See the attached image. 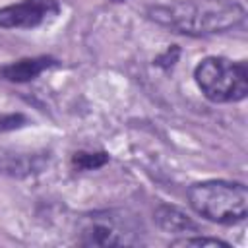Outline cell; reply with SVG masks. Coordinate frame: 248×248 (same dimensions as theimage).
I'll return each mask as SVG.
<instances>
[{"label": "cell", "instance_id": "6da1fadb", "mask_svg": "<svg viewBox=\"0 0 248 248\" xmlns=\"http://www.w3.org/2000/svg\"><path fill=\"white\" fill-rule=\"evenodd\" d=\"M147 17L172 33L207 37L242 25L246 10L234 0H174L149 6Z\"/></svg>", "mask_w": 248, "mask_h": 248}, {"label": "cell", "instance_id": "7a4b0ae2", "mask_svg": "<svg viewBox=\"0 0 248 248\" xmlns=\"http://www.w3.org/2000/svg\"><path fill=\"white\" fill-rule=\"evenodd\" d=\"M190 207L219 225H234L248 215V188L234 180H202L186 192Z\"/></svg>", "mask_w": 248, "mask_h": 248}, {"label": "cell", "instance_id": "3957f363", "mask_svg": "<svg viewBox=\"0 0 248 248\" xmlns=\"http://www.w3.org/2000/svg\"><path fill=\"white\" fill-rule=\"evenodd\" d=\"M194 79L211 103H238L248 95V68L225 56H207L196 70Z\"/></svg>", "mask_w": 248, "mask_h": 248}, {"label": "cell", "instance_id": "277c9868", "mask_svg": "<svg viewBox=\"0 0 248 248\" xmlns=\"http://www.w3.org/2000/svg\"><path fill=\"white\" fill-rule=\"evenodd\" d=\"M130 225L112 213H91L85 217L78 242L81 246H126L136 244Z\"/></svg>", "mask_w": 248, "mask_h": 248}, {"label": "cell", "instance_id": "5b68a950", "mask_svg": "<svg viewBox=\"0 0 248 248\" xmlns=\"http://www.w3.org/2000/svg\"><path fill=\"white\" fill-rule=\"evenodd\" d=\"M60 14L56 0H21L0 8L2 29H35Z\"/></svg>", "mask_w": 248, "mask_h": 248}, {"label": "cell", "instance_id": "8992f818", "mask_svg": "<svg viewBox=\"0 0 248 248\" xmlns=\"http://www.w3.org/2000/svg\"><path fill=\"white\" fill-rule=\"evenodd\" d=\"M56 66V60L52 56H33V58H21L12 64H6L0 68V76L12 83H27L37 79L45 70Z\"/></svg>", "mask_w": 248, "mask_h": 248}, {"label": "cell", "instance_id": "52a82bcc", "mask_svg": "<svg viewBox=\"0 0 248 248\" xmlns=\"http://www.w3.org/2000/svg\"><path fill=\"white\" fill-rule=\"evenodd\" d=\"M153 221L161 231L172 232V234H186V232L198 231V223L186 211H182L176 205H169V203H159L155 207Z\"/></svg>", "mask_w": 248, "mask_h": 248}, {"label": "cell", "instance_id": "ba28073f", "mask_svg": "<svg viewBox=\"0 0 248 248\" xmlns=\"http://www.w3.org/2000/svg\"><path fill=\"white\" fill-rule=\"evenodd\" d=\"M45 165V159L39 155H19L6 149H0V170L8 172L12 176H23L41 170Z\"/></svg>", "mask_w": 248, "mask_h": 248}, {"label": "cell", "instance_id": "9c48e42d", "mask_svg": "<svg viewBox=\"0 0 248 248\" xmlns=\"http://www.w3.org/2000/svg\"><path fill=\"white\" fill-rule=\"evenodd\" d=\"M110 161L107 151H76L70 159L72 167L79 172L83 170H97L101 167H105Z\"/></svg>", "mask_w": 248, "mask_h": 248}, {"label": "cell", "instance_id": "30bf717a", "mask_svg": "<svg viewBox=\"0 0 248 248\" xmlns=\"http://www.w3.org/2000/svg\"><path fill=\"white\" fill-rule=\"evenodd\" d=\"M170 246H180V248H231L229 242L221 240V238H211V236H180L170 240Z\"/></svg>", "mask_w": 248, "mask_h": 248}, {"label": "cell", "instance_id": "8fae6325", "mask_svg": "<svg viewBox=\"0 0 248 248\" xmlns=\"http://www.w3.org/2000/svg\"><path fill=\"white\" fill-rule=\"evenodd\" d=\"M178 58H180V48H178V45H170L165 52H161V54L153 60V64L159 66V68H163V70H170V68L178 62Z\"/></svg>", "mask_w": 248, "mask_h": 248}, {"label": "cell", "instance_id": "7c38bea8", "mask_svg": "<svg viewBox=\"0 0 248 248\" xmlns=\"http://www.w3.org/2000/svg\"><path fill=\"white\" fill-rule=\"evenodd\" d=\"M25 122H27V118L23 114H6V116H0V132L21 128Z\"/></svg>", "mask_w": 248, "mask_h": 248}, {"label": "cell", "instance_id": "4fadbf2b", "mask_svg": "<svg viewBox=\"0 0 248 248\" xmlns=\"http://www.w3.org/2000/svg\"><path fill=\"white\" fill-rule=\"evenodd\" d=\"M112 2H126V0H112Z\"/></svg>", "mask_w": 248, "mask_h": 248}]
</instances>
